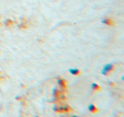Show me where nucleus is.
<instances>
[{
    "instance_id": "2",
    "label": "nucleus",
    "mask_w": 124,
    "mask_h": 117,
    "mask_svg": "<svg viewBox=\"0 0 124 117\" xmlns=\"http://www.w3.org/2000/svg\"><path fill=\"white\" fill-rule=\"evenodd\" d=\"M114 69V66L112 64H107L104 66L103 69L102 70V73L103 75H108V73L113 71Z\"/></svg>"
},
{
    "instance_id": "7",
    "label": "nucleus",
    "mask_w": 124,
    "mask_h": 117,
    "mask_svg": "<svg viewBox=\"0 0 124 117\" xmlns=\"http://www.w3.org/2000/svg\"><path fill=\"white\" fill-rule=\"evenodd\" d=\"M92 88L93 90H95V91H98V90H100V87L98 85V84H96L95 83H93L92 84Z\"/></svg>"
},
{
    "instance_id": "4",
    "label": "nucleus",
    "mask_w": 124,
    "mask_h": 117,
    "mask_svg": "<svg viewBox=\"0 0 124 117\" xmlns=\"http://www.w3.org/2000/svg\"><path fill=\"white\" fill-rule=\"evenodd\" d=\"M102 23H106V24H107V25H109V26L113 25V21H112L111 19H108V18L105 19L104 20L102 21Z\"/></svg>"
},
{
    "instance_id": "3",
    "label": "nucleus",
    "mask_w": 124,
    "mask_h": 117,
    "mask_svg": "<svg viewBox=\"0 0 124 117\" xmlns=\"http://www.w3.org/2000/svg\"><path fill=\"white\" fill-rule=\"evenodd\" d=\"M57 83L59 84L62 88H66V81L64 79H61V78H59L57 80Z\"/></svg>"
},
{
    "instance_id": "5",
    "label": "nucleus",
    "mask_w": 124,
    "mask_h": 117,
    "mask_svg": "<svg viewBox=\"0 0 124 117\" xmlns=\"http://www.w3.org/2000/svg\"><path fill=\"white\" fill-rule=\"evenodd\" d=\"M69 72L71 74H73V75H78L80 73L79 69H69Z\"/></svg>"
},
{
    "instance_id": "6",
    "label": "nucleus",
    "mask_w": 124,
    "mask_h": 117,
    "mask_svg": "<svg viewBox=\"0 0 124 117\" xmlns=\"http://www.w3.org/2000/svg\"><path fill=\"white\" fill-rule=\"evenodd\" d=\"M88 110L90 112H97V108L93 104H92V105H90L88 106Z\"/></svg>"
},
{
    "instance_id": "1",
    "label": "nucleus",
    "mask_w": 124,
    "mask_h": 117,
    "mask_svg": "<svg viewBox=\"0 0 124 117\" xmlns=\"http://www.w3.org/2000/svg\"><path fill=\"white\" fill-rule=\"evenodd\" d=\"M54 109L57 112H68L71 111V108H70L68 105L66 104H57L56 106L54 108Z\"/></svg>"
},
{
    "instance_id": "8",
    "label": "nucleus",
    "mask_w": 124,
    "mask_h": 117,
    "mask_svg": "<svg viewBox=\"0 0 124 117\" xmlns=\"http://www.w3.org/2000/svg\"><path fill=\"white\" fill-rule=\"evenodd\" d=\"M13 21L12 20H10V19H8L5 22V24L6 25V26H9V25H11V24H13Z\"/></svg>"
}]
</instances>
